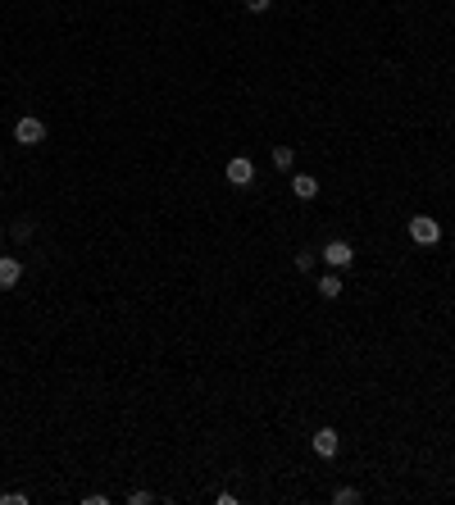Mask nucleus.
<instances>
[{
    "label": "nucleus",
    "mask_w": 455,
    "mask_h": 505,
    "mask_svg": "<svg viewBox=\"0 0 455 505\" xmlns=\"http://www.w3.org/2000/svg\"><path fill=\"white\" fill-rule=\"evenodd\" d=\"M410 241L437 246V241H441V224H437V219H428V214H414V219H410Z\"/></svg>",
    "instance_id": "f257e3e1"
},
{
    "label": "nucleus",
    "mask_w": 455,
    "mask_h": 505,
    "mask_svg": "<svg viewBox=\"0 0 455 505\" xmlns=\"http://www.w3.org/2000/svg\"><path fill=\"white\" fill-rule=\"evenodd\" d=\"M14 141L19 146H36V141H46V123L41 119H32V114H23L14 123Z\"/></svg>",
    "instance_id": "f03ea898"
},
{
    "label": "nucleus",
    "mask_w": 455,
    "mask_h": 505,
    "mask_svg": "<svg viewBox=\"0 0 455 505\" xmlns=\"http://www.w3.org/2000/svg\"><path fill=\"white\" fill-rule=\"evenodd\" d=\"M319 255H324V260L333 264V269H351V264H355V246H351V241H341V237H333Z\"/></svg>",
    "instance_id": "7ed1b4c3"
},
{
    "label": "nucleus",
    "mask_w": 455,
    "mask_h": 505,
    "mask_svg": "<svg viewBox=\"0 0 455 505\" xmlns=\"http://www.w3.org/2000/svg\"><path fill=\"white\" fill-rule=\"evenodd\" d=\"M310 446H314V455H324V460H337V451H341L337 428H319V433L310 437Z\"/></svg>",
    "instance_id": "20e7f679"
},
{
    "label": "nucleus",
    "mask_w": 455,
    "mask_h": 505,
    "mask_svg": "<svg viewBox=\"0 0 455 505\" xmlns=\"http://www.w3.org/2000/svg\"><path fill=\"white\" fill-rule=\"evenodd\" d=\"M228 182H232V187H251V182H255V164L246 155H232L228 159Z\"/></svg>",
    "instance_id": "39448f33"
},
{
    "label": "nucleus",
    "mask_w": 455,
    "mask_h": 505,
    "mask_svg": "<svg viewBox=\"0 0 455 505\" xmlns=\"http://www.w3.org/2000/svg\"><path fill=\"white\" fill-rule=\"evenodd\" d=\"M19 278H23V264L14 260V255H0V291L19 287Z\"/></svg>",
    "instance_id": "423d86ee"
},
{
    "label": "nucleus",
    "mask_w": 455,
    "mask_h": 505,
    "mask_svg": "<svg viewBox=\"0 0 455 505\" xmlns=\"http://www.w3.org/2000/svg\"><path fill=\"white\" fill-rule=\"evenodd\" d=\"M291 196H296V201H314V196H319V178H310V174H291Z\"/></svg>",
    "instance_id": "0eeeda50"
},
{
    "label": "nucleus",
    "mask_w": 455,
    "mask_h": 505,
    "mask_svg": "<svg viewBox=\"0 0 455 505\" xmlns=\"http://www.w3.org/2000/svg\"><path fill=\"white\" fill-rule=\"evenodd\" d=\"M319 296H324V301H337V296H341V278H337V269L319 278Z\"/></svg>",
    "instance_id": "6e6552de"
},
{
    "label": "nucleus",
    "mask_w": 455,
    "mask_h": 505,
    "mask_svg": "<svg viewBox=\"0 0 455 505\" xmlns=\"http://www.w3.org/2000/svg\"><path fill=\"white\" fill-rule=\"evenodd\" d=\"M274 164L278 169H291V164H296V151H291V146H274Z\"/></svg>",
    "instance_id": "1a4fd4ad"
},
{
    "label": "nucleus",
    "mask_w": 455,
    "mask_h": 505,
    "mask_svg": "<svg viewBox=\"0 0 455 505\" xmlns=\"http://www.w3.org/2000/svg\"><path fill=\"white\" fill-rule=\"evenodd\" d=\"M333 501H337V505H355V501H360V491H355V487H337Z\"/></svg>",
    "instance_id": "9d476101"
},
{
    "label": "nucleus",
    "mask_w": 455,
    "mask_h": 505,
    "mask_svg": "<svg viewBox=\"0 0 455 505\" xmlns=\"http://www.w3.org/2000/svg\"><path fill=\"white\" fill-rule=\"evenodd\" d=\"M314 260H319L314 251H301V255H296V269H301V274H310V269H314Z\"/></svg>",
    "instance_id": "9b49d317"
},
{
    "label": "nucleus",
    "mask_w": 455,
    "mask_h": 505,
    "mask_svg": "<svg viewBox=\"0 0 455 505\" xmlns=\"http://www.w3.org/2000/svg\"><path fill=\"white\" fill-rule=\"evenodd\" d=\"M151 501H155V491H141V487L128 491V505H151Z\"/></svg>",
    "instance_id": "f8f14e48"
},
{
    "label": "nucleus",
    "mask_w": 455,
    "mask_h": 505,
    "mask_svg": "<svg viewBox=\"0 0 455 505\" xmlns=\"http://www.w3.org/2000/svg\"><path fill=\"white\" fill-rule=\"evenodd\" d=\"M9 232H14V241H28V237H32V224H28V219H23V224H14Z\"/></svg>",
    "instance_id": "ddd939ff"
},
{
    "label": "nucleus",
    "mask_w": 455,
    "mask_h": 505,
    "mask_svg": "<svg viewBox=\"0 0 455 505\" xmlns=\"http://www.w3.org/2000/svg\"><path fill=\"white\" fill-rule=\"evenodd\" d=\"M0 505H28V496H23V491H5V496H0Z\"/></svg>",
    "instance_id": "4468645a"
},
{
    "label": "nucleus",
    "mask_w": 455,
    "mask_h": 505,
    "mask_svg": "<svg viewBox=\"0 0 455 505\" xmlns=\"http://www.w3.org/2000/svg\"><path fill=\"white\" fill-rule=\"evenodd\" d=\"M269 5H274V0H246V9H251V14H264Z\"/></svg>",
    "instance_id": "2eb2a0df"
},
{
    "label": "nucleus",
    "mask_w": 455,
    "mask_h": 505,
    "mask_svg": "<svg viewBox=\"0 0 455 505\" xmlns=\"http://www.w3.org/2000/svg\"><path fill=\"white\" fill-rule=\"evenodd\" d=\"M82 505H109L105 491H91V496H82Z\"/></svg>",
    "instance_id": "dca6fc26"
},
{
    "label": "nucleus",
    "mask_w": 455,
    "mask_h": 505,
    "mask_svg": "<svg viewBox=\"0 0 455 505\" xmlns=\"http://www.w3.org/2000/svg\"><path fill=\"white\" fill-rule=\"evenodd\" d=\"M0 246H5V228H0Z\"/></svg>",
    "instance_id": "f3484780"
}]
</instances>
